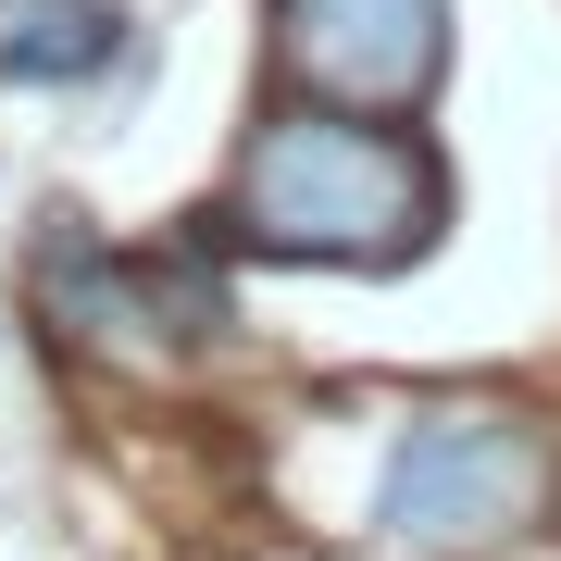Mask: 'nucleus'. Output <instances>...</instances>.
<instances>
[{"label": "nucleus", "instance_id": "3", "mask_svg": "<svg viewBox=\"0 0 561 561\" xmlns=\"http://www.w3.org/2000/svg\"><path fill=\"white\" fill-rule=\"evenodd\" d=\"M275 50L324 101L412 113L449 76V0H275Z\"/></svg>", "mask_w": 561, "mask_h": 561}, {"label": "nucleus", "instance_id": "1", "mask_svg": "<svg viewBox=\"0 0 561 561\" xmlns=\"http://www.w3.org/2000/svg\"><path fill=\"white\" fill-rule=\"evenodd\" d=\"M449 225V162L362 101H287L238 150V250L387 275Z\"/></svg>", "mask_w": 561, "mask_h": 561}, {"label": "nucleus", "instance_id": "4", "mask_svg": "<svg viewBox=\"0 0 561 561\" xmlns=\"http://www.w3.org/2000/svg\"><path fill=\"white\" fill-rule=\"evenodd\" d=\"M113 50H125L113 0H25V13H0V76L13 88H76V76H101Z\"/></svg>", "mask_w": 561, "mask_h": 561}, {"label": "nucleus", "instance_id": "2", "mask_svg": "<svg viewBox=\"0 0 561 561\" xmlns=\"http://www.w3.org/2000/svg\"><path fill=\"white\" fill-rule=\"evenodd\" d=\"M549 486H561V437L524 400H424L387 437L375 537L400 561H486L549 512Z\"/></svg>", "mask_w": 561, "mask_h": 561}]
</instances>
